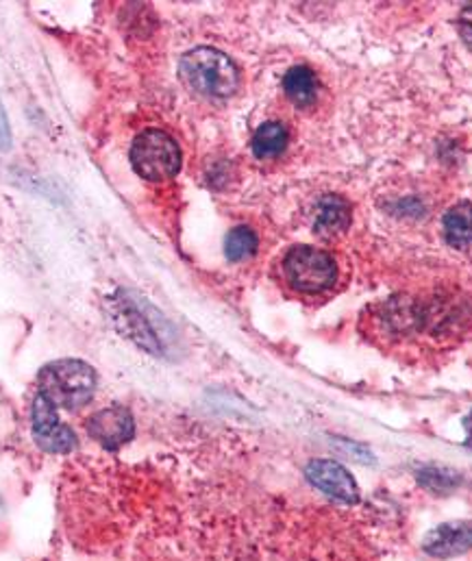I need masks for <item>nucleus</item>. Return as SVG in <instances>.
<instances>
[{
    "instance_id": "1",
    "label": "nucleus",
    "mask_w": 472,
    "mask_h": 561,
    "mask_svg": "<svg viewBox=\"0 0 472 561\" xmlns=\"http://www.w3.org/2000/svg\"><path fill=\"white\" fill-rule=\"evenodd\" d=\"M183 83L207 99H227L240 88V72L235 64L216 48H194L183 55L179 64Z\"/></svg>"
},
{
    "instance_id": "2",
    "label": "nucleus",
    "mask_w": 472,
    "mask_h": 561,
    "mask_svg": "<svg viewBox=\"0 0 472 561\" xmlns=\"http://www.w3.org/2000/svg\"><path fill=\"white\" fill-rule=\"evenodd\" d=\"M39 397H44L50 405L64 410H77L85 405L96 390V373L90 364L79 359H59L42 368L39 379Z\"/></svg>"
},
{
    "instance_id": "3",
    "label": "nucleus",
    "mask_w": 472,
    "mask_h": 561,
    "mask_svg": "<svg viewBox=\"0 0 472 561\" xmlns=\"http://www.w3.org/2000/svg\"><path fill=\"white\" fill-rule=\"evenodd\" d=\"M131 163L136 172L151 181L161 183L172 179L181 168V150L165 131L149 129L140 134L131 146Z\"/></svg>"
},
{
    "instance_id": "4",
    "label": "nucleus",
    "mask_w": 472,
    "mask_h": 561,
    "mask_svg": "<svg viewBox=\"0 0 472 561\" xmlns=\"http://www.w3.org/2000/svg\"><path fill=\"white\" fill-rule=\"evenodd\" d=\"M284 273L288 283L303 294H320L335 285V260L320 249L297 247L284 260Z\"/></svg>"
},
{
    "instance_id": "5",
    "label": "nucleus",
    "mask_w": 472,
    "mask_h": 561,
    "mask_svg": "<svg viewBox=\"0 0 472 561\" xmlns=\"http://www.w3.org/2000/svg\"><path fill=\"white\" fill-rule=\"evenodd\" d=\"M31 421H33L35 442L39 444L42 450L68 455L77 446V435L72 433V428H68L64 422L59 421L57 408L50 405L39 394L33 401Z\"/></svg>"
},
{
    "instance_id": "6",
    "label": "nucleus",
    "mask_w": 472,
    "mask_h": 561,
    "mask_svg": "<svg viewBox=\"0 0 472 561\" xmlns=\"http://www.w3.org/2000/svg\"><path fill=\"white\" fill-rule=\"evenodd\" d=\"M308 481L331 499L355 505L359 501V488L353 474L333 459H314L306 466Z\"/></svg>"
},
{
    "instance_id": "7",
    "label": "nucleus",
    "mask_w": 472,
    "mask_h": 561,
    "mask_svg": "<svg viewBox=\"0 0 472 561\" xmlns=\"http://www.w3.org/2000/svg\"><path fill=\"white\" fill-rule=\"evenodd\" d=\"M88 433L92 439H96L103 448L116 450L125 446L134 433H136V422L127 408L112 405L105 410H99L88 419Z\"/></svg>"
},
{
    "instance_id": "8",
    "label": "nucleus",
    "mask_w": 472,
    "mask_h": 561,
    "mask_svg": "<svg viewBox=\"0 0 472 561\" xmlns=\"http://www.w3.org/2000/svg\"><path fill=\"white\" fill-rule=\"evenodd\" d=\"M423 551L438 560L458 558L472 551V520L445 523L431 529L423 540Z\"/></svg>"
},
{
    "instance_id": "9",
    "label": "nucleus",
    "mask_w": 472,
    "mask_h": 561,
    "mask_svg": "<svg viewBox=\"0 0 472 561\" xmlns=\"http://www.w3.org/2000/svg\"><path fill=\"white\" fill-rule=\"evenodd\" d=\"M116 318H118V327L125 331L129 340H134L140 348L149 351L151 355H161L163 346L159 340L158 329L153 327L151 318H147V313L140 309L138 302L120 296Z\"/></svg>"
},
{
    "instance_id": "10",
    "label": "nucleus",
    "mask_w": 472,
    "mask_h": 561,
    "mask_svg": "<svg viewBox=\"0 0 472 561\" xmlns=\"http://www.w3.org/2000/svg\"><path fill=\"white\" fill-rule=\"evenodd\" d=\"M353 220L350 203L337 194H326L320 198L315 209V233L324 240L342 236Z\"/></svg>"
},
{
    "instance_id": "11",
    "label": "nucleus",
    "mask_w": 472,
    "mask_h": 561,
    "mask_svg": "<svg viewBox=\"0 0 472 561\" xmlns=\"http://www.w3.org/2000/svg\"><path fill=\"white\" fill-rule=\"evenodd\" d=\"M445 238L453 249H467L472 244V203L464 201L453 205L442 220Z\"/></svg>"
},
{
    "instance_id": "12",
    "label": "nucleus",
    "mask_w": 472,
    "mask_h": 561,
    "mask_svg": "<svg viewBox=\"0 0 472 561\" xmlns=\"http://www.w3.org/2000/svg\"><path fill=\"white\" fill-rule=\"evenodd\" d=\"M284 90L297 107H310L314 103L315 92H318L314 72L308 66H295L284 77Z\"/></svg>"
},
{
    "instance_id": "13",
    "label": "nucleus",
    "mask_w": 472,
    "mask_h": 561,
    "mask_svg": "<svg viewBox=\"0 0 472 561\" xmlns=\"http://www.w3.org/2000/svg\"><path fill=\"white\" fill-rule=\"evenodd\" d=\"M290 140L286 125L281 123H264L253 136V152L260 159L279 157Z\"/></svg>"
},
{
    "instance_id": "14",
    "label": "nucleus",
    "mask_w": 472,
    "mask_h": 561,
    "mask_svg": "<svg viewBox=\"0 0 472 561\" xmlns=\"http://www.w3.org/2000/svg\"><path fill=\"white\" fill-rule=\"evenodd\" d=\"M418 481H421L423 488H427L431 492L447 494V492H453L462 483V474L453 468L427 466V468L418 470Z\"/></svg>"
},
{
    "instance_id": "15",
    "label": "nucleus",
    "mask_w": 472,
    "mask_h": 561,
    "mask_svg": "<svg viewBox=\"0 0 472 561\" xmlns=\"http://www.w3.org/2000/svg\"><path fill=\"white\" fill-rule=\"evenodd\" d=\"M257 251V236L249 227H235L229 231L227 242H225V253L229 262H244L253 257Z\"/></svg>"
},
{
    "instance_id": "16",
    "label": "nucleus",
    "mask_w": 472,
    "mask_h": 561,
    "mask_svg": "<svg viewBox=\"0 0 472 561\" xmlns=\"http://www.w3.org/2000/svg\"><path fill=\"white\" fill-rule=\"evenodd\" d=\"M458 28H460V35H462L464 44L472 50V2L462 9L460 20H458Z\"/></svg>"
},
{
    "instance_id": "17",
    "label": "nucleus",
    "mask_w": 472,
    "mask_h": 561,
    "mask_svg": "<svg viewBox=\"0 0 472 561\" xmlns=\"http://www.w3.org/2000/svg\"><path fill=\"white\" fill-rule=\"evenodd\" d=\"M344 444V450L348 453V455H353L357 461H361V463H372L375 459H372V453H368L364 446H359V444H350V442H342Z\"/></svg>"
},
{
    "instance_id": "18",
    "label": "nucleus",
    "mask_w": 472,
    "mask_h": 561,
    "mask_svg": "<svg viewBox=\"0 0 472 561\" xmlns=\"http://www.w3.org/2000/svg\"><path fill=\"white\" fill-rule=\"evenodd\" d=\"M9 129H7V121H4V114H2V107H0V150L9 148Z\"/></svg>"
},
{
    "instance_id": "19",
    "label": "nucleus",
    "mask_w": 472,
    "mask_h": 561,
    "mask_svg": "<svg viewBox=\"0 0 472 561\" xmlns=\"http://www.w3.org/2000/svg\"><path fill=\"white\" fill-rule=\"evenodd\" d=\"M469 446H472V419L469 422Z\"/></svg>"
}]
</instances>
